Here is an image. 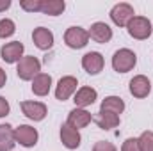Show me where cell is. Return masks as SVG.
<instances>
[{"label": "cell", "instance_id": "obj_1", "mask_svg": "<svg viewBox=\"0 0 153 151\" xmlns=\"http://www.w3.org/2000/svg\"><path fill=\"white\" fill-rule=\"evenodd\" d=\"M137 66V55L130 48H119L112 55V68L116 73H128Z\"/></svg>", "mask_w": 153, "mask_h": 151}, {"label": "cell", "instance_id": "obj_2", "mask_svg": "<svg viewBox=\"0 0 153 151\" xmlns=\"http://www.w3.org/2000/svg\"><path fill=\"white\" fill-rule=\"evenodd\" d=\"M41 73V61L34 55H23V59L16 64V75L20 80L32 82Z\"/></svg>", "mask_w": 153, "mask_h": 151}, {"label": "cell", "instance_id": "obj_3", "mask_svg": "<svg viewBox=\"0 0 153 151\" xmlns=\"http://www.w3.org/2000/svg\"><path fill=\"white\" fill-rule=\"evenodd\" d=\"M126 30H128L130 38L137 39V41H144L152 36L153 25L146 16H134L130 20V23L126 25Z\"/></svg>", "mask_w": 153, "mask_h": 151}, {"label": "cell", "instance_id": "obj_4", "mask_svg": "<svg viewBox=\"0 0 153 151\" xmlns=\"http://www.w3.org/2000/svg\"><path fill=\"white\" fill-rule=\"evenodd\" d=\"M64 43L71 50H80V48L87 46V43H89V32L84 27H70L64 32Z\"/></svg>", "mask_w": 153, "mask_h": 151}, {"label": "cell", "instance_id": "obj_5", "mask_svg": "<svg viewBox=\"0 0 153 151\" xmlns=\"http://www.w3.org/2000/svg\"><path fill=\"white\" fill-rule=\"evenodd\" d=\"M38 130L30 124H20L14 128V141H16V144L23 146V148H34L38 144Z\"/></svg>", "mask_w": 153, "mask_h": 151}, {"label": "cell", "instance_id": "obj_6", "mask_svg": "<svg viewBox=\"0 0 153 151\" xmlns=\"http://www.w3.org/2000/svg\"><path fill=\"white\" fill-rule=\"evenodd\" d=\"M23 52H25L23 43H20V41H11V43L2 44V48H0V59H2L5 64H18V62L23 59Z\"/></svg>", "mask_w": 153, "mask_h": 151}, {"label": "cell", "instance_id": "obj_7", "mask_svg": "<svg viewBox=\"0 0 153 151\" xmlns=\"http://www.w3.org/2000/svg\"><path fill=\"white\" fill-rule=\"evenodd\" d=\"M109 16H111V20H112L114 25H117V27H126L130 23V20L135 16V11H134V7L130 4L119 2V4H116L114 7L111 9V14Z\"/></svg>", "mask_w": 153, "mask_h": 151}, {"label": "cell", "instance_id": "obj_8", "mask_svg": "<svg viewBox=\"0 0 153 151\" xmlns=\"http://www.w3.org/2000/svg\"><path fill=\"white\" fill-rule=\"evenodd\" d=\"M20 109L25 117H29L30 121L34 123H39L43 121L46 115H48V109L43 101H34V100H27V101H20Z\"/></svg>", "mask_w": 153, "mask_h": 151}, {"label": "cell", "instance_id": "obj_9", "mask_svg": "<svg viewBox=\"0 0 153 151\" xmlns=\"http://www.w3.org/2000/svg\"><path fill=\"white\" fill-rule=\"evenodd\" d=\"M76 85H78V80H76L73 75L62 76V78L57 82V85H55V98H57L59 101L70 100L71 96H75L76 89H78Z\"/></svg>", "mask_w": 153, "mask_h": 151}, {"label": "cell", "instance_id": "obj_10", "mask_svg": "<svg viewBox=\"0 0 153 151\" xmlns=\"http://www.w3.org/2000/svg\"><path fill=\"white\" fill-rule=\"evenodd\" d=\"M103 66H105V59L100 52H87L82 57V68L87 75H100L103 71Z\"/></svg>", "mask_w": 153, "mask_h": 151}, {"label": "cell", "instance_id": "obj_11", "mask_svg": "<svg viewBox=\"0 0 153 151\" xmlns=\"http://www.w3.org/2000/svg\"><path fill=\"white\" fill-rule=\"evenodd\" d=\"M128 91H130V94L134 98L143 100V98L150 96V93H152V82H150V78L146 75H135L130 80V84H128Z\"/></svg>", "mask_w": 153, "mask_h": 151}, {"label": "cell", "instance_id": "obj_12", "mask_svg": "<svg viewBox=\"0 0 153 151\" xmlns=\"http://www.w3.org/2000/svg\"><path fill=\"white\" fill-rule=\"evenodd\" d=\"M59 137H61V142H62V146H64L66 150H76V148H80V144H82V135H80V132L75 130V128H71L68 123H64V124L61 126Z\"/></svg>", "mask_w": 153, "mask_h": 151}, {"label": "cell", "instance_id": "obj_13", "mask_svg": "<svg viewBox=\"0 0 153 151\" xmlns=\"http://www.w3.org/2000/svg\"><path fill=\"white\" fill-rule=\"evenodd\" d=\"M98 100V91L94 87H89V85H84V87H78L73 96V103H75L76 109H87L89 105H93L94 101Z\"/></svg>", "mask_w": 153, "mask_h": 151}, {"label": "cell", "instance_id": "obj_14", "mask_svg": "<svg viewBox=\"0 0 153 151\" xmlns=\"http://www.w3.org/2000/svg\"><path fill=\"white\" fill-rule=\"evenodd\" d=\"M87 32H89V39H93L94 43H100V44H105L112 39V29L105 21H94Z\"/></svg>", "mask_w": 153, "mask_h": 151}, {"label": "cell", "instance_id": "obj_15", "mask_svg": "<svg viewBox=\"0 0 153 151\" xmlns=\"http://www.w3.org/2000/svg\"><path fill=\"white\" fill-rule=\"evenodd\" d=\"M91 121H93V115L89 110H85V109H73V110H70L68 114V124L71 126V128H75V130H82V128H85V126H89L91 124Z\"/></svg>", "mask_w": 153, "mask_h": 151}, {"label": "cell", "instance_id": "obj_16", "mask_svg": "<svg viewBox=\"0 0 153 151\" xmlns=\"http://www.w3.org/2000/svg\"><path fill=\"white\" fill-rule=\"evenodd\" d=\"M32 41H34V44L38 46L39 50L46 52V50H50V48L53 46L55 38H53V32H52L50 29H46V27H38V29H34V32H32Z\"/></svg>", "mask_w": 153, "mask_h": 151}, {"label": "cell", "instance_id": "obj_17", "mask_svg": "<svg viewBox=\"0 0 153 151\" xmlns=\"http://www.w3.org/2000/svg\"><path fill=\"white\" fill-rule=\"evenodd\" d=\"M52 85H53V80H52V75H48V73H39L34 80H32V93L39 96V98H45V96H48V93H50V89H52Z\"/></svg>", "mask_w": 153, "mask_h": 151}, {"label": "cell", "instance_id": "obj_18", "mask_svg": "<svg viewBox=\"0 0 153 151\" xmlns=\"http://www.w3.org/2000/svg\"><path fill=\"white\" fill-rule=\"evenodd\" d=\"M93 121L102 128V130H114L119 126V123H121V119H119V115H116V114H109V112H100L96 114V115H93Z\"/></svg>", "mask_w": 153, "mask_h": 151}, {"label": "cell", "instance_id": "obj_19", "mask_svg": "<svg viewBox=\"0 0 153 151\" xmlns=\"http://www.w3.org/2000/svg\"><path fill=\"white\" fill-rule=\"evenodd\" d=\"M14 146V128L11 124H0V151H13Z\"/></svg>", "mask_w": 153, "mask_h": 151}, {"label": "cell", "instance_id": "obj_20", "mask_svg": "<svg viewBox=\"0 0 153 151\" xmlns=\"http://www.w3.org/2000/svg\"><path fill=\"white\" fill-rule=\"evenodd\" d=\"M125 107H126V105H125L123 98H119V96H107V98L102 101L100 110H102V112H109V114L119 115V114H123Z\"/></svg>", "mask_w": 153, "mask_h": 151}, {"label": "cell", "instance_id": "obj_21", "mask_svg": "<svg viewBox=\"0 0 153 151\" xmlns=\"http://www.w3.org/2000/svg\"><path fill=\"white\" fill-rule=\"evenodd\" d=\"M64 9H66L64 0H43L41 4V13L46 16H59L64 13Z\"/></svg>", "mask_w": 153, "mask_h": 151}, {"label": "cell", "instance_id": "obj_22", "mask_svg": "<svg viewBox=\"0 0 153 151\" xmlns=\"http://www.w3.org/2000/svg\"><path fill=\"white\" fill-rule=\"evenodd\" d=\"M16 32V23L11 18H2L0 20V39L11 38Z\"/></svg>", "mask_w": 153, "mask_h": 151}, {"label": "cell", "instance_id": "obj_23", "mask_svg": "<svg viewBox=\"0 0 153 151\" xmlns=\"http://www.w3.org/2000/svg\"><path fill=\"white\" fill-rule=\"evenodd\" d=\"M137 142H139V150L141 151H153V132L152 130L143 132L137 137Z\"/></svg>", "mask_w": 153, "mask_h": 151}, {"label": "cell", "instance_id": "obj_24", "mask_svg": "<svg viewBox=\"0 0 153 151\" xmlns=\"http://www.w3.org/2000/svg\"><path fill=\"white\" fill-rule=\"evenodd\" d=\"M43 0H20V7L27 13H41Z\"/></svg>", "mask_w": 153, "mask_h": 151}, {"label": "cell", "instance_id": "obj_25", "mask_svg": "<svg viewBox=\"0 0 153 151\" xmlns=\"http://www.w3.org/2000/svg\"><path fill=\"white\" fill-rule=\"evenodd\" d=\"M121 151H141L139 150L137 137H128V139H125V142L121 144Z\"/></svg>", "mask_w": 153, "mask_h": 151}, {"label": "cell", "instance_id": "obj_26", "mask_svg": "<svg viewBox=\"0 0 153 151\" xmlns=\"http://www.w3.org/2000/svg\"><path fill=\"white\" fill-rule=\"evenodd\" d=\"M93 151H117V148L109 141H98V142H94Z\"/></svg>", "mask_w": 153, "mask_h": 151}, {"label": "cell", "instance_id": "obj_27", "mask_svg": "<svg viewBox=\"0 0 153 151\" xmlns=\"http://www.w3.org/2000/svg\"><path fill=\"white\" fill-rule=\"evenodd\" d=\"M9 112H11L9 101H7L4 96H0V119H2V117H5V115H9Z\"/></svg>", "mask_w": 153, "mask_h": 151}, {"label": "cell", "instance_id": "obj_28", "mask_svg": "<svg viewBox=\"0 0 153 151\" xmlns=\"http://www.w3.org/2000/svg\"><path fill=\"white\" fill-rule=\"evenodd\" d=\"M9 7H11V0H0V13L7 11Z\"/></svg>", "mask_w": 153, "mask_h": 151}, {"label": "cell", "instance_id": "obj_29", "mask_svg": "<svg viewBox=\"0 0 153 151\" xmlns=\"http://www.w3.org/2000/svg\"><path fill=\"white\" fill-rule=\"evenodd\" d=\"M5 82H7V75H5V71H4V68H0V89L5 85Z\"/></svg>", "mask_w": 153, "mask_h": 151}]
</instances>
